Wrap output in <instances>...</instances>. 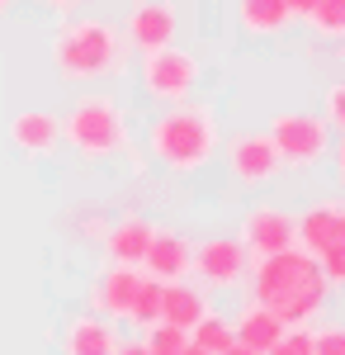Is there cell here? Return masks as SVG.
<instances>
[{
	"instance_id": "3",
	"label": "cell",
	"mask_w": 345,
	"mask_h": 355,
	"mask_svg": "<svg viewBox=\"0 0 345 355\" xmlns=\"http://www.w3.org/2000/svg\"><path fill=\"white\" fill-rule=\"evenodd\" d=\"M123 33L109 24V19H67L53 38V67L62 81L71 85H90V81H105L123 67Z\"/></svg>"
},
{
	"instance_id": "4",
	"label": "cell",
	"mask_w": 345,
	"mask_h": 355,
	"mask_svg": "<svg viewBox=\"0 0 345 355\" xmlns=\"http://www.w3.org/2000/svg\"><path fill=\"white\" fill-rule=\"evenodd\" d=\"M62 142L76 157H85V162H109L114 152L128 147V110L114 95H105V90H90V95H80L67 110Z\"/></svg>"
},
{
	"instance_id": "29",
	"label": "cell",
	"mask_w": 345,
	"mask_h": 355,
	"mask_svg": "<svg viewBox=\"0 0 345 355\" xmlns=\"http://www.w3.org/2000/svg\"><path fill=\"white\" fill-rule=\"evenodd\" d=\"M114 355H147V346H142V341H118Z\"/></svg>"
},
{
	"instance_id": "10",
	"label": "cell",
	"mask_w": 345,
	"mask_h": 355,
	"mask_svg": "<svg viewBox=\"0 0 345 355\" xmlns=\"http://www.w3.org/2000/svg\"><path fill=\"white\" fill-rule=\"evenodd\" d=\"M222 157H227L232 180H237V185H251V190L269 185V180L284 171V162H279V152H274V142H269L265 133H241V137H232Z\"/></svg>"
},
{
	"instance_id": "18",
	"label": "cell",
	"mask_w": 345,
	"mask_h": 355,
	"mask_svg": "<svg viewBox=\"0 0 345 355\" xmlns=\"http://www.w3.org/2000/svg\"><path fill=\"white\" fill-rule=\"evenodd\" d=\"M279 336H284V322H279L269 308H260V303H246V308H241V318L232 322V341L251 346L256 355H265Z\"/></svg>"
},
{
	"instance_id": "2",
	"label": "cell",
	"mask_w": 345,
	"mask_h": 355,
	"mask_svg": "<svg viewBox=\"0 0 345 355\" xmlns=\"http://www.w3.org/2000/svg\"><path fill=\"white\" fill-rule=\"evenodd\" d=\"M222 133H218V114L209 105H166V110L147 123V152L157 157L166 171L175 175H194L218 157Z\"/></svg>"
},
{
	"instance_id": "27",
	"label": "cell",
	"mask_w": 345,
	"mask_h": 355,
	"mask_svg": "<svg viewBox=\"0 0 345 355\" xmlns=\"http://www.w3.org/2000/svg\"><path fill=\"white\" fill-rule=\"evenodd\" d=\"M321 119H326V128H341L345 133V81H336L326 90V114Z\"/></svg>"
},
{
	"instance_id": "1",
	"label": "cell",
	"mask_w": 345,
	"mask_h": 355,
	"mask_svg": "<svg viewBox=\"0 0 345 355\" xmlns=\"http://www.w3.org/2000/svg\"><path fill=\"white\" fill-rule=\"evenodd\" d=\"M246 275H251V303L269 308L284 327H312V318H321L326 294H331V284L317 270V256L298 246L251 261Z\"/></svg>"
},
{
	"instance_id": "33",
	"label": "cell",
	"mask_w": 345,
	"mask_h": 355,
	"mask_svg": "<svg viewBox=\"0 0 345 355\" xmlns=\"http://www.w3.org/2000/svg\"><path fill=\"white\" fill-rule=\"evenodd\" d=\"M180 355H209V351H199L194 341H185V351H180Z\"/></svg>"
},
{
	"instance_id": "30",
	"label": "cell",
	"mask_w": 345,
	"mask_h": 355,
	"mask_svg": "<svg viewBox=\"0 0 345 355\" xmlns=\"http://www.w3.org/2000/svg\"><path fill=\"white\" fill-rule=\"evenodd\" d=\"M331 152H336V175H341V180H345V133H341V142H336Z\"/></svg>"
},
{
	"instance_id": "13",
	"label": "cell",
	"mask_w": 345,
	"mask_h": 355,
	"mask_svg": "<svg viewBox=\"0 0 345 355\" xmlns=\"http://www.w3.org/2000/svg\"><path fill=\"white\" fill-rule=\"evenodd\" d=\"M142 279L147 275L137 270V266H109L100 279H95V313L109 318V322H128V313H133V299L137 289H142Z\"/></svg>"
},
{
	"instance_id": "11",
	"label": "cell",
	"mask_w": 345,
	"mask_h": 355,
	"mask_svg": "<svg viewBox=\"0 0 345 355\" xmlns=\"http://www.w3.org/2000/svg\"><path fill=\"white\" fill-rule=\"evenodd\" d=\"M180 33V10L170 0H133V15H128V43L137 53H157L166 43H175Z\"/></svg>"
},
{
	"instance_id": "7",
	"label": "cell",
	"mask_w": 345,
	"mask_h": 355,
	"mask_svg": "<svg viewBox=\"0 0 345 355\" xmlns=\"http://www.w3.org/2000/svg\"><path fill=\"white\" fill-rule=\"evenodd\" d=\"M189 270L204 279V289H237L246 270H251V256L237 237H209L204 246H194V266Z\"/></svg>"
},
{
	"instance_id": "17",
	"label": "cell",
	"mask_w": 345,
	"mask_h": 355,
	"mask_svg": "<svg viewBox=\"0 0 345 355\" xmlns=\"http://www.w3.org/2000/svg\"><path fill=\"white\" fill-rule=\"evenodd\" d=\"M209 308V294L199 289V284H185V279H175V284H161V322H170V327L189 331Z\"/></svg>"
},
{
	"instance_id": "26",
	"label": "cell",
	"mask_w": 345,
	"mask_h": 355,
	"mask_svg": "<svg viewBox=\"0 0 345 355\" xmlns=\"http://www.w3.org/2000/svg\"><path fill=\"white\" fill-rule=\"evenodd\" d=\"M317 270L321 279L336 289V284H345V246H336V251H326V256H317Z\"/></svg>"
},
{
	"instance_id": "23",
	"label": "cell",
	"mask_w": 345,
	"mask_h": 355,
	"mask_svg": "<svg viewBox=\"0 0 345 355\" xmlns=\"http://www.w3.org/2000/svg\"><path fill=\"white\" fill-rule=\"evenodd\" d=\"M128 322L133 327H152V322H161V284L157 279H142V289H137V299H133V313H128Z\"/></svg>"
},
{
	"instance_id": "20",
	"label": "cell",
	"mask_w": 345,
	"mask_h": 355,
	"mask_svg": "<svg viewBox=\"0 0 345 355\" xmlns=\"http://www.w3.org/2000/svg\"><path fill=\"white\" fill-rule=\"evenodd\" d=\"M189 341H194L199 351H209V355L227 351V346H232V322H227V318H218V313H204V318L189 327Z\"/></svg>"
},
{
	"instance_id": "32",
	"label": "cell",
	"mask_w": 345,
	"mask_h": 355,
	"mask_svg": "<svg viewBox=\"0 0 345 355\" xmlns=\"http://www.w3.org/2000/svg\"><path fill=\"white\" fill-rule=\"evenodd\" d=\"M43 5H53V10H76L80 0H43Z\"/></svg>"
},
{
	"instance_id": "6",
	"label": "cell",
	"mask_w": 345,
	"mask_h": 355,
	"mask_svg": "<svg viewBox=\"0 0 345 355\" xmlns=\"http://www.w3.org/2000/svg\"><path fill=\"white\" fill-rule=\"evenodd\" d=\"M265 137L274 142V152H279L284 166H317L321 157L331 152V128H326V119H321V114H303V110L274 114Z\"/></svg>"
},
{
	"instance_id": "5",
	"label": "cell",
	"mask_w": 345,
	"mask_h": 355,
	"mask_svg": "<svg viewBox=\"0 0 345 355\" xmlns=\"http://www.w3.org/2000/svg\"><path fill=\"white\" fill-rule=\"evenodd\" d=\"M199 76H204L199 57L185 53L180 43L142 53V67H137V81L147 90V100H157V105H185L194 95V85H199Z\"/></svg>"
},
{
	"instance_id": "31",
	"label": "cell",
	"mask_w": 345,
	"mask_h": 355,
	"mask_svg": "<svg viewBox=\"0 0 345 355\" xmlns=\"http://www.w3.org/2000/svg\"><path fill=\"white\" fill-rule=\"evenodd\" d=\"M218 355H256V351H251V346H241V341H232L227 351H218Z\"/></svg>"
},
{
	"instance_id": "14",
	"label": "cell",
	"mask_w": 345,
	"mask_h": 355,
	"mask_svg": "<svg viewBox=\"0 0 345 355\" xmlns=\"http://www.w3.org/2000/svg\"><path fill=\"white\" fill-rule=\"evenodd\" d=\"M152 232H157V223L142 218V214H123L118 223H109L105 227L109 266H142V256H147V246H152Z\"/></svg>"
},
{
	"instance_id": "28",
	"label": "cell",
	"mask_w": 345,
	"mask_h": 355,
	"mask_svg": "<svg viewBox=\"0 0 345 355\" xmlns=\"http://www.w3.org/2000/svg\"><path fill=\"white\" fill-rule=\"evenodd\" d=\"M284 5H289V15H293V19H308L317 0H284Z\"/></svg>"
},
{
	"instance_id": "22",
	"label": "cell",
	"mask_w": 345,
	"mask_h": 355,
	"mask_svg": "<svg viewBox=\"0 0 345 355\" xmlns=\"http://www.w3.org/2000/svg\"><path fill=\"white\" fill-rule=\"evenodd\" d=\"M189 341V331L170 327V322H152V327L142 331V346H147V355H180Z\"/></svg>"
},
{
	"instance_id": "24",
	"label": "cell",
	"mask_w": 345,
	"mask_h": 355,
	"mask_svg": "<svg viewBox=\"0 0 345 355\" xmlns=\"http://www.w3.org/2000/svg\"><path fill=\"white\" fill-rule=\"evenodd\" d=\"M265 355H312V327H284V336Z\"/></svg>"
},
{
	"instance_id": "25",
	"label": "cell",
	"mask_w": 345,
	"mask_h": 355,
	"mask_svg": "<svg viewBox=\"0 0 345 355\" xmlns=\"http://www.w3.org/2000/svg\"><path fill=\"white\" fill-rule=\"evenodd\" d=\"M312 355H345V322H326L312 331Z\"/></svg>"
},
{
	"instance_id": "8",
	"label": "cell",
	"mask_w": 345,
	"mask_h": 355,
	"mask_svg": "<svg viewBox=\"0 0 345 355\" xmlns=\"http://www.w3.org/2000/svg\"><path fill=\"white\" fill-rule=\"evenodd\" d=\"M237 242L246 246L251 261L274 256V251H289V246H293V214H289V209H279V204H256V209H246Z\"/></svg>"
},
{
	"instance_id": "15",
	"label": "cell",
	"mask_w": 345,
	"mask_h": 355,
	"mask_svg": "<svg viewBox=\"0 0 345 355\" xmlns=\"http://www.w3.org/2000/svg\"><path fill=\"white\" fill-rule=\"evenodd\" d=\"M10 142L24 152V157H53L57 142H62V119L48 110H24L10 119Z\"/></svg>"
},
{
	"instance_id": "34",
	"label": "cell",
	"mask_w": 345,
	"mask_h": 355,
	"mask_svg": "<svg viewBox=\"0 0 345 355\" xmlns=\"http://www.w3.org/2000/svg\"><path fill=\"white\" fill-rule=\"evenodd\" d=\"M10 5H15V0H0V15H5V10H10Z\"/></svg>"
},
{
	"instance_id": "16",
	"label": "cell",
	"mask_w": 345,
	"mask_h": 355,
	"mask_svg": "<svg viewBox=\"0 0 345 355\" xmlns=\"http://www.w3.org/2000/svg\"><path fill=\"white\" fill-rule=\"evenodd\" d=\"M62 351L67 355H114L118 351V331L100 313H80L62 331Z\"/></svg>"
},
{
	"instance_id": "9",
	"label": "cell",
	"mask_w": 345,
	"mask_h": 355,
	"mask_svg": "<svg viewBox=\"0 0 345 355\" xmlns=\"http://www.w3.org/2000/svg\"><path fill=\"white\" fill-rule=\"evenodd\" d=\"M293 246L308 256H326L345 246V199H321L293 218Z\"/></svg>"
},
{
	"instance_id": "12",
	"label": "cell",
	"mask_w": 345,
	"mask_h": 355,
	"mask_svg": "<svg viewBox=\"0 0 345 355\" xmlns=\"http://www.w3.org/2000/svg\"><path fill=\"white\" fill-rule=\"evenodd\" d=\"M189 266H194V246H189V237L170 232V227H157V232H152V246H147V256H142L137 270L147 275V279H157V284H175V279L189 275Z\"/></svg>"
},
{
	"instance_id": "21",
	"label": "cell",
	"mask_w": 345,
	"mask_h": 355,
	"mask_svg": "<svg viewBox=\"0 0 345 355\" xmlns=\"http://www.w3.org/2000/svg\"><path fill=\"white\" fill-rule=\"evenodd\" d=\"M303 24L312 28L317 38H336V43H341L345 38V0H317Z\"/></svg>"
},
{
	"instance_id": "19",
	"label": "cell",
	"mask_w": 345,
	"mask_h": 355,
	"mask_svg": "<svg viewBox=\"0 0 345 355\" xmlns=\"http://www.w3.org/2000/svg\"><path fill=\"white\" fill-rule=\"evenodd\" d=\"M237 19L251 38H274V33H284L293 24L284 0H237Z\"/></svg>"
}]
</instances>
